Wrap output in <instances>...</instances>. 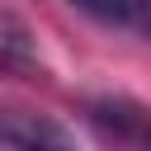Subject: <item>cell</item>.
<instances>
[{"instance_id":"cell-1","label":"cell","mask_w":151,"mask_h":151,"mask_svg":"<svg viewBox=\"0 0 151 151\" xmlns=\"http://www.w3.org/2000/svg\"><path fill=\"white\" fill-rule=\"evenodd\" d=\"M85 123L99 132V142L118 151H151V104L132 94H90Z\"/></svg>"},{"instance_id":"cell-2","label":"cell","mask_w":151,"mask_h":151,"mask_svg":"<svg viewBox=\"0 0 151 151\" xmlns=\"http://www.w3.org/2000/svg\"><path fill=\"white\" fill-rule=\"evenodd\" d=\"M0 146L5 151H76L61 123L28 109H0Z\"/></svg>"},{"instance_id":"cell-3","label":"cell","mask_w":151,"mask_h":151,"mask_svg":"<svg viewBox=\"0 0 151 151\" xmlns=\"http://www.w3.org/2000/svg\"><path fill=\"white\" fill-rule=\"evenodd\" d=\"M0 76H42V47L14 9H0Z\"/></svg>"},{"instance_id":"cell-4","label":"cell","mask_w":151,"mask_h":151,"mask_svg":"<svg viewBox=\"0 0 151 151\" xmlns=\"http://www.w3.org/2000/svg\"><path fill=\"white\" fill-rule=\"evenodd\" d=\"M80 14H90L104 28H123V33H142L151 38V0H66Z\"/></svg>"}]
</instances>
